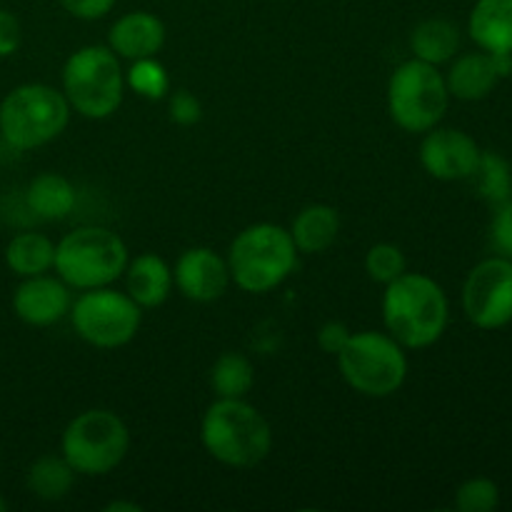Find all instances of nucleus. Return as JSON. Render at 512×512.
I'll list each match as a JSON object with an SVG mask.
<instances>
[{
    "label": "nucleus",
    "instance_id": "1",
    "mask_svg": "<svg viewBox=\"0 0 512 512\" xmlns=\"http://www.w3.org/2000/svg\"><path fill=\"white\" fill-rule=\"evenodd\" d=\"M383 323L405 350L435 345L450 323V303L443 285L425 273L405 270L385 285Z\"/></svg>",
    "mask_w": 512,
    "mask_h": 512
},
{
    "label": "nucleus",
    "instance_id": "18",
    "mask_svg": "<svg viewBox=\"0 0 512 512\" xmlns=\"http://www.w3.org/2000/svg\"><path fill=\"white\" fill-rule=\"evenodd\" d=\"M468 35L485 53H512V0H478L470 10Z\"/></svg>",
    "mask_w": 512,
    "mask_h": 512
},
{
    "label": "nucleus",
    "instance_id": "9",
    "mask_svg": "<svg viewBox=\"0 0 512 512\" xmlns=\"http://www.w3.org/2000/svg\"><path fill=\"white\" fill-rule=\"evenodd\" d=\"M450 93L438 65L410 58L388 80V113L405 133H428L443 123Z\"/></svg>",
    "mask_w": 512,
    "mask_h": 512
},
{
    "label": "nucleus",
    "instance_id": "14",
    "mask_svg": "<svg viewBox=\"0 0 512 512\" xmlns=\"http://www.w3.org/2000/svg\"><path fill=\"white\" fill-rule=\"evenodd\" d=\"M173 283L193 303H213L230 285L228 258L213 248H188L173 268Z\"/></svg>",
    "mask_w": 512,
    "mask_h": 512
},
{
    "label": "nucleus",
    "instance_id": "33",
    "mask_svg": "<svg viewBox=\"0 0 512 512\" xmlns=\"http://www.w3.org/2000/svg\"><path fill=\"white\" fill-rule=\"evenodd\" d=\"M63 8L78 20H100L115 8L118 0H60Z\"/></svg>",
    "mask_w": 512,
    "mask_h": 512
},
{
    "label": "nucleus",
    "instance_id": "20",
    "mask_svg": "<svg viewBox=\"0 0 512 512\" xmlns=\"http://www.w3.org/2000/svg\"><path fill=\"white\" fill-rule=\"evenodd\" d=\"M75 185L65 175L40 173L30 180L25 190V203L30 213L40 220H65L75 208Z\"/></svg>",
    "mask_w": 512,
    "mask_h": 512
},
{
    "label": "nucleus",
    "instance_id": "22",
    "mask_svg": "<svg viewBox=\"0 0 512 512\" xmlns=\"http://www.w3.org/2000/svg\"><path fill=\"white\" fill-rule=\"evenodd\" d=\"M55 243L43 233H20L5 248V265L18 278H33L53 270Z\"/></svg>",
    "mask_w": 512,
    "mask_h": 512
},
{
    "label": "nucleus",
    "instance_id": "3",
    "mask_svg": "<svg viewBox=\"0 0 512 512\" xmlns=\"http://www.w3.org/2000/svg\"><path fill=\"white\" fill-rule=\"evenodd\" d=\"M295 265L298 248L290 238V230L275 223L248 225L235 235L228 250L230 280L253 295L280 288L295 273Z\"/></svg>",
    "mask_w": 512,
    "mask_h": 512
},
{
    "label": "nucleus",
    "instance_id": "5",
    "mask_svg": "<svg viewBox=\"0 0 512 512\" xmlns=\"http://www.w3.org/2000/svg\"><path fill=\"white\" fill-rule=\"evenodd\" d=\"M63 90L45 83H25L0 103V135L15 150H35L53 143L70 123Z\"/></svg>",
    "mask_w": 512,
    "mask_h": 512
},
{
    "label": "nucleus",
    "instance_id": "24",
    "mask_svg": "<svg viewBox=\"0 0 512 512\" xmlns=\"http://www.w3.org/2000/svg\"><path fill=\"white\" fill-rule=\"evenodd\" d=\"M255 385V368L243 353L220 355L210 368V388L215 398H245Z\"/></svg>",
    "mask_w": 512,
    "mask_h": 512
},
{
    "label": "nucleus",
    "instance_id": "26",
    "mask_svg": "<svg viewBox=\"0 0 512 512\" xmlns=\"http://www.w3.org/2000/svg\"><path fill=\"white\" fill-rule=\"evenodd\" d=\"M125 85L145 100H163L170 93V75L158 58L130 60Z\"/></svg>",
    "mask_w": 512,
    "mask_h": 512
},
{
    "label": "nucleus",
    "instance_id": "28",
    "mask_svg": "<svg viewBox=\"0 0 512 512\" xmlns=\"http://www.w3.org/2000/svg\"><path fill=\"white\" fill-rule=\"evenodd\" d=\"M500 505V488L490 478H470L455 490V510L493 512Z\"/></svg>",
    "mask_w": 512,
    "mask_h": 512
},
{
    "label": "nucleus",
    "instance_id": "29",
    "mask_svg": "<svg viewBox=\"0 0 512 512\" xmlns=\"http://www.w3.org/2000/svg\"><path fill=\"white\" fill-rule=\"evenodd\" d=\"M168 115L175 125H180V128H190V125L200 123V118H203V105H200V100L195 98L190 90H170Z\"/></svg>",
    "mask_w": 512,
    "mask_h": 512
},
{
    "label": "nucleus",
    "instance_id": "4",
    "mask_svg": "<svg viewBox=\"0 0 512 512\" xmlns=\"http://www.w3.org/2000/svg\"><path fill=\"white\" fill-rule=\"evenodd\" d=\"M128 260V245L118 233L100 225H83L55 243L53 270L73 290H93L123 278Z\"/></svg>",
    "mask_w": 512,
    "mask_h": 512
},
{
    "label": "nucleus",
    "instance_id": "30",
    "mask_svg": "<svg viewBox=\"0 0 512 512\" xmlns=\"http://www.w3.org/2000/svg\"><path fill=\"white\" fill-rule=\"evenodd\" d=\"M490 240H493L495 255L512 260V198L495 205L493 223H490Z\"/></svg>",
    "mask_w": 512,
    "mask_h": 512
},
{
    "label": "nucleus",
    "instance_id": "6",
    "mask_svg": "<svg viewBox=\"0 0 512 512\" xmlns=\"http://www.w3.org/2000/svg\"><path fill=\"white\" fill-rule=\"evenodd\" d=\"M125 70L108 45H83L63 65V95L70 110L88 120H105L120 108Z\"/></svg>",
    "mask_w": 512,
    "mask_h": 512
},
{
    "label": "nucleus",
    "instance_id": "2",
    "mask_svg": "<svg viewBox=\"0 0 512 512\" xmlns=\"http://www.w3.org/2000/svg\"><path fill=\"white\" fill-rule=\"evenodd\" d=\"M200 440L210 458L235 470L255 468L273 450L270 423L245 398L215 400L203 415Z\"/></svg>",
    "mask_w": 512,
    "mask_h": 512
},
{
    "label": "nucleus",
    "instance_id": "34",
    "mask_svg": "<svg viewBox=\"0 0 512 512\" xmlns=\"http://www.w3.org/2000/svg\"><path fill=\"white\" fill-rule=\"evenodd\" d=\"M138 503H123V500H115V503L105 505V512H140Z\"/></svg>",
    "mask_w": 512,
    "mask_h": 512
},
{
    "label": "nucleus",
    "instance_id": "16",
    "mask_svg": "<svg viewBox=\"0 0 512 512\" xmlns=\"http://www.w3.org/2000/svg\"><path fill=\"white\" fill-rule=\"evenodd\" d=\"M500 75L495 70L493 55L485 50H473V53L455 55L450 60V68L445 73V85H448L450 98L463 100V103H478L485 100L500 83Z\"/></svg>",
    "mask_w": 512,
    "mask_h": 512
},
{
    "label": "nucleus",
    "instance_id": "31",
    "mask_svg": "<svg viewBox=\"0 0 512 512\" xmlns=\"http://www.w3.org/2000/svg\"><path fill=\"white\" fill-rule=\"evenodd\" d=\"M350 335H353V330H350L348 325L340 323V320H328V323L320 325V330H318L320 350H323L325 355H333V358H338L340 350L348 345Z\"/></svg>",
    "mask_w": 512,
    "mask_h": 512
},
{
    "label": "nucleus",
    "instance_id": "15",
    "mask_svg": "<svg viewBox=\"0 0 512 512\" xmlns=\"http://www.w3.org/2000/svg\"><path fill=\"white\" fill-rule=\"evenodd\" d=\"M165 45V25L158 15L133 10L110 25L108 48L123 60L155 58Z\"/></svg>",
    "mask_w": 512,
    "mask_h": 512
},
{
    "label": "nucleus",
    "instance_id": "35",
    "mask_svg": "<svg viewBox=\"0 0 512 512\" xmlns=\"http://www.w3.org/2000/svg\"><path fill=\"white\" fill-rule=\"evenodd\" d=\"M5 510H8V503H5V498L0 495V512H5Z\"/></svg>",
    "mask_w": 512,
    "mask_h": 512
},
{
    "label": "nucleus",
    "instance_id": "23",
    "mask_svg": "<svg viewBox=\"0 0 512 512\" xmlns=\"http://www.w3.org/2000/svg\"><path fill=\"white\" fill-rule=\"evenodd\" d=\"M75 470L70 468L63 455H43L35 460L25 473V485L30 493L45 503H58L73 490Z\"/></svg>",
    "mask_w": 512,
    "mask_h": 512
},
{
    "label": "nucleus",
    "instance_id": "11",
    "mask_svg": "<svg viewBox=\"0 0 512 512\" xmlns=\"http://www.w3.org/2000/svg\"><path fill=\"white\" fill-rule=\"evenodd\" d=\"M463 310L480 330L512 323V260L493 255L470 270L463 283Z\"/></svg>",
    "mask_w": 512,
    "mask_h": 512
},
{
    "label": "nucleus",
    "instance_id": "8",
    "mask_svg": "<svg viewBox=\"0 0 512 512\" xmlns=\"http://www.w3.org/2000/svg\"><path fill=\"white\" fill-rule=\"evenodd\" d=\"M130 450V430L118 413L105 408L75 415L60 438V455L85 478H100L118 468Z\"/></svg>",
    "mask_w": 512,
    "mask_h": 512
},
{
    "label": "nucleus",
    "instance_id": "19",
    "mask_svg": "<svg viewBox=\"0 0 512 512\" xmlns=\"http://www.w3.org/2000/svg\"><path fill=\"white\" fill-rule=\"evenodd\" d=\"M340 215L333 205L313 203L305 205L290 225V238H293L298 253L320 255L330 250L338 240Z\"/></svg>",
    "mask_w": 512,
    "mask_h": 512
},
{
    "label": "nucleus",
    "instance_id": "10",
    "mask_svg": "<svg viewBox=\"0 0 512 512\" xmlns=\"http://www.w3.org/2000/svg\"><path fill=\"white\" fill-rule=\"evenodd\" d=\"M70 323L80 340L100 350H115L128 345L143 323V308L128 293L110 288L80 290L73 298Z\"/></svg>",
    "mask_w": 512,
    "mask_h": 512
},
{
    "label": "nucleus",
    "instance_id": "27",
    "mask_svg": "<svg viewBox=\"0 0 512 512\" xmlns=\"http://www.w3.org/2000/svg\"><path fill=\"white\" fill-rule=\"evenodd\" d=\"M405 270H408L405 253L393 243H375L368 250V255H365V273H368L370 280L380 285L393 283Z\"/></svg>",
    "mask_w": 512,
    "mask_h": 512
},
{
    "label": "nucleus",
    "instance_id": "32",
    "mask_svg": "<svg viewBox=\"0 0 512 512\" xmlns=\"http://www.w3.org/2000/svg\"><path fill=\"white\" fill-rule=\"evenodd\" d=\"M20 43H23L20 20L10 10L0 8V58H10L13 53H18Z\"/></svg>",
    "mask_w": 512,
    "mask_h": 512
},
{
    "label": "nucleus",
    "instance_id": "12",
    "mask_svg": "<svg viewBox=\"0 0 512 512\" xmlns=\"http://www.w3.org/2000/svg\"><path fill=\"white\" fill-rule=\"evenodd\" d=\"M420 143V165L425 173L443 183H458V180H470L480 160V145L475 143L473 135L460 128H440L423 133Z\"/></svg>",
    "mask_w": 512,
    "mask_h": 512
},
{
    "label": "nucleus",
    "instance_id": "17",
    "mask_svg": "<svg viewBox=\"0 0 512 512\" xmlns=\"http://www.w3.org/2000/svg\"><path fill=\"white\" fill-rule=\"evenodd\" d=\"M125 293L140 308H158L173 293V268L155 253H140L125 265Z\"/></svg>",
    "mask_w": 512,
    "mask_h": 512
},
{
    "label": "nucleus",
    "instance_id": "13",
    "mask_svg": "<svg viewBox=\"0 0 512 512\" xmlns=\"http://www.w3.org/2000/svg\"><path fill=\"white\" fill-rule=\"evenodd\" d=\"M73 308V288L58 275H33L13 293V313L30 328H50L68 318Z\"/></svg>",
    "mask_w": 512,
    "mask_h": 512
},
{
    "label": "nucleus",
    "instance_id": "21",
    "mask_svg": "<svg viewBox=\"0 0 512 512\" xmlns=\"http://www.w3.org/2000/svg\"><path fill=\"white\" fill-rule=\"evenodd\" d=\"M410 50L413 58L430 65L450 63L460 50V28L445 18L423 20L410 33Z\"/></svg>",
    "mask_w": 512,
    "mask_h": 512
},
{
    "label": "nucleus",
    "instance_id": "25",
    "mask_svg": "<svg viewBox=\"0 0 512 512\" xmlns=\"http://www.w3.org/2000/svg\"><path fill=\"white\" fill-rule=\"evenodd\" d=\"M470 180L475 183V193L493 208L512 198V165L495 150L480 153L478 168Z\"/></svg>",
    "mask_w": 512,
    "mask_h": 512
},
{
    "label": "nucleus",
    "instance_id": "7",
    "mask_svg": "<svg viewBox=\"0 0 512 512\" xmlns=\"http://www.w3.org/2000/svg\"><path fill=\"white\" fill-rule=\"evenodd\" d=\"M338 368L345 383L365 398H390L408 378V355L390 333L363 330L350 335L338 353Z\"/></svg>",
    "mask_w": 512,
    "mask_h": 512
}]
</instances>
